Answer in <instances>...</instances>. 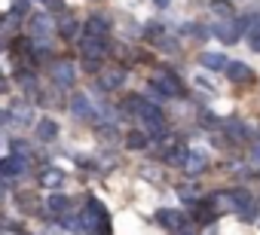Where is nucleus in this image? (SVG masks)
<instances>
[{
    "instance_id": "nucleus-1",
    "label": "nucleus",
    "mask_w": 260,
    "mask_h": 235,
    "mask_svg": "<svg viewBox=\"0 0 260 235\" xmlns=\"http://www.w3.org/2000/svg\"><path fill=\"white\" fill-rule=\"evenodd\" d=\"M251 25V19H223V22H214V37L223 40V43H236L242 37V31Z\"/></svg>"
},
{
    "instance_id": "nucleus-2",
    "label": "nucleus",
    "mask_w": 260,
    "mask_h": 235,
    "mask_svg": "<svg viewBox=\"0 0 260 235\" xmlns=\"http://www.w3.org/2000/svg\"><path fill=\"white\" fill-rule=\"evenodd\" d=\"M226 208H233V211H236V214H242L245 220H248V217H251V214L257 211L254 199H251V195H248L245 189H233V192L226 195Z\"/></svg>"
},
{
    "instance_id": "nucleus-3",
    "label": "nucleus",
    "mask_w": 260,
    "mask_h": 235,
    "mask_svg": "<svg viewBox=\"0 0 260 235\" xmlns=\"http://www.w3.org/2000/svg\"><path fill=\"white\" fill-rule=\"evenodd\" d=\"M150 83H153V86H156V89H159L166 98H178V95H184V86H181V80H178L175 73H166V70H159V73H156Z\"/></svg>"
},
{
    "instance_id": "nucleus-4",
    "label": "nucleus",
    "mask_w": 260,
    "mask_h": 235,
    "mask_svg": "<svg viewBox=\"0 0 260 235\" xmlns=\"http://www.w3.org/2000/svg\"><path fill=\"white\" fill-rule=\"evenodd\" d=\"M28 31H31V37L43 46V43L52 37V19H49V16H34L31 25H28Z\"/></svg>"
},
{
    "instance_id": "nucleus-5",
    "label": "nucleus",
    "mask_w": 260,
    "mask_h": 235,
    "mask_svg": "<svg viewBox=\"0 0 260 235\" xmlns=\"http://www.w3.org/2000/svg\"><path fill=\"white\" fill-rule=\"evenodd\" d=\"M80 52L89 58V61H101L104 58V52H107V46H104V40L101 37H83V43H80Z\"/></svg>"
},
{
    "instance_id": "nucleus-6",
    "label": "nucleus",
    "mask_w": 260,
    "mask_h": 235,
    "mask_svg": "<svg viewBox=\"0 0 260 235\" xmlns=\"http://www.w3.org/2000/svg\"><path fill=\"white\" fill-rule=\"evenodd\" d=\"M52 80H55L58 86H71V83L77 80L74 61H55V64H52Z\"/></svg>"
},
{
    "instance_id": "nucleus-7",
    "label": "nucleus",
    "mask_w": 260,
    "mask_h": 235,
    "mask_svg": "<svg viewBox=\"0 0 260 235\" xmlns=\"http://www.w3.org/2000/svg\"><path fill=\"white\" fill-rule=\"evenodd\" d=\"M223 73H226V80H233V83H251V80H254V70H251L248 64H242V61H226Z\"/></svg>"
},
{
    "instance_id": "nucleus-8",
    "label": "nucleus",
    "mask_w": 260,
    "mask_h": 235,
    "mask_svg": "<svg viewBox=\"0 0 260 235\" xmlns=\"http://www.w3.org/2000/svg\"><path fill=\"white\" fill-rule=\"evenodd\" d=\"M71 113L77 116V120H92V116H95V107L89 104V95H74L71 98Z\"/></svg>"
},
{
    "instance_id": "nucleus-9",
    "label": "nucleus",
    "mask_w": 260,
    "mask_h": 235,
    "mask_svg": "<svg viewBox=\"0 0 260 235\" xmlns=\"http://www.w3.org/2000/svg\"><path fill=\"white\" fill-rule=\"evenodd\" d=\"M223 135H226V138H233L236 144H242V141H248L251 129H248L242 120H223Z\"/></svg>"
},
{
    "instance_id": "nucleus-10",
    "label": "nucleus",
    "mask_w": 260,
    "mask_h": 235,
    "mask_svg": "<svg viewBox=\"0 0 260 235\" xmlns=\"http://www.w3.org/2000/svg\"><path fill=\"white\" fill-rule=\"evenodd\" d=\"M156 223L166 226V229L181 232V229H184V214H181V211H172V208H162V211L156 214Z\"/></svg>"
},
{
    "instance_id": "nucleus-11",
    "label": "nucleus",
    "mask_w": 260,
    "mask_h": 235,
    "mask_svg": "<svg viewBox=\"0 0 260 235\" xmlns=\"http://www.w3.org/2000/svg\"><path fill=\"white\" fill-rule=\"evenodd\" d=\"M25 168H28L25 156H7V159H0V174H7V177H19Z\"/></svg>"
},
{
    "instance_id": "nucleus-12",
    "label": "nucleus",
    "mask_w": 260,
    "mask_h": 235,
    "mask_svg": "<svg viewBox=\"0 0 260 235\" xmlns=\"http://www.w3.org/2000/svg\"><path fill=\"white\" fill-rule=\"evenodd\" d=\"M122 83H125V70H101L98 86H101L104 92H113V89H119Z\"/></svg>"
},
{
    "instance_id": "nucleus-13",
    "label": "nucleus",
    "mask_w": 260,
    "mask_h": 235,
    "mask_svg": "<svg viewBox=\"0 0 260 235\" xmlns=\"http://www.w3.org/2000/svg\"><path fill=\"white\" fill-rule=\"evenodd\" d=\"M205 165H208L205 153H187V159H184L187 174H202V171H205Z\"/></svg>"
},
{
    "instance_id": "nucleus-14",
    "label": "nucleus",
    "mask_w": 260,
    "mask_h": 235,
    "mask_svg": "<svg viewBox=\"0 0 260 235\" xmlns=\"http://www.w3.org/2000/svg\"><path fill=\"white\" fill-rule=\"evenodd\" d=\"M110 31V22L104 19V16H92L89 22H86V34L89 37H101V34H107Z\"/></svg>"
},
{
    "instance_id": "nucleus-15",
    "label": "nucleus",
    "mask_w": 260,
    "mask_h": 235,
    "mask_svg": "<svg viewBox=\"0 0 260 235\" xmlns=\"http://www.w3.org/2000/svg\"><path fill=\"white\" fill-rule=\"evenodd\" d=\"M199 64L208 67V70H223V67H226V58L217 55V52H202V55H199Z\"/></svg>"
},
{
    "instance_id": "nucleus-16",
    "label": "nucleus",
    "mask_w": 260,
    "mask_h": 235,
    "mask_svg": "<svg viewBox=\"0 0 260 235\" xmlns=\"http://www.w3.org/2000/svg\"><path fill=\"white\" fill-rule=\"evenodd\" d=\"M55 135H58V123L55 120H40L37 123V138L40 141H52Z\"/></svg>"
},
{
    "instance_id": "nucleus-17",
    "label": "nucleus",
    "mask_w": 260,
    "mask_h": 235,
    "mask_svg": "<svg viewBox=\"0 0 260 235\" xmlns=\"http://www.w3.org/2000/svg\"><path fill=\"white\" fill-rule=\"evenodd\" d=\"M147 144H150V138L144 132H125V147L128 150H144Z\"/></svg>"
},
{
    "instance_id": "nucleus-18",
    "label": "nucleus",
    "mask_w": 260,
    "mask_h": 235,
    "mask_svg": "<svg viewBox=\"0 0 260 235\" xmlns=\"http://www.w3.org/2000/svg\"><path fill=\"white\" fill-rule=\"evenodd\" d=\"M40 183H43L46 189H55V186H61V183H64V174H61L58 168H49V171H43V174H40Z\"/></svg>"
},
{
    "instance_id": "nucleus-19",
    "label": "nucleus",
    "mask_w": 260,
    "mask_h": 235,
    "mask_svg": "<svg viewBox=\"0 0 260 235\" xmlns=\"http://www.w3.org/2000/svg\"><path fill=\"white\" fill-rule=\"evenodd\" d=\"M245 34H248V46H251L254 52H260V16L251 19V25L245 28Z\"/></svg>"
},
{
    "instance_id": "nucleus-20",
    "label": "nucleus",
    "mask_w": 260,
    "mask_h": 235,
    "mask_svg": "<svg viewBox=\"0 0 260 235\" xmlns=\"http://www.w3.org/2000/svg\"><path fill=\"white\" fill-rule=\"evenodd\" d=\"M68 208H71V202H68L64 195H58V192H52V195H49V211H52V217L68 214Z\"/></svg>"
},
{
    "instance_id": "nucleus-21",
    "label": "nucleus",
    "mask_w": 260,
    "mask_h": 235,
    "mask_svg": "<svg viewBox=\"0 0 260 235\" xmlns=\"http://www.w3.org/2000/svg\"><path fill=\"white\" fill-rule=\"evenodd\" d=\"M214 214H217V202H202V205L196 208V220H199V223H211Z\"/></svg>"
},
{
    "instance_id": "nucleus-22",
    "label": "nucleus",
    "mask_w": 260,
    "mask_h": 235,
    "mask_svg": "<svg viewBox=\"0 0 260 235\" xmlns=\"http://www.w3.org/2000/svg\"><path fill=\"white\" fill-rule=\"evenodd\" d=\"M10 116H13L16 123H28V120H31V107H28L25 101H16L13 110H10Z\"/></svg>"
},
{
    "instance_id": "nucleus-23",
    "label": "nucleus",
    "mask_w": 260,
    "mask_h": 235,
    "mask_svg": "<svg viewBox=\"0 0 260 235\" xmlns=\"http://www.w3.org/2000/svg\"><path fill=\"white\" fill-rule=\"evenodd\" d=\"M58 34H61L64 40H74V37H77V19L64 16V19L58 22Z\"/></svg>"
},
{
    "instance_id": "nucleus-24",
    "label": "nucleus",
    "mask_w": 260,
    "mask_h": 235,
    "mask_svg": "<svg viewBox=\"0 0 260 235\" xmlns=\"http://www.w3.org/2000/svg\"><path fill=\"white\" fill-rule=\"evenodd\" d=\"M187 153H190V150H184V147H172V150L166 153V162H169V165H184Z\"/></svg>"
},
{
    "instance_id": "nucleus-25",
    "label": "nucleus",
    "mask_w": 260,
    "mask_h": 235,
    "mask_svg": "<svg viewBox=\"0 0 260 235\" xmlns=\"http://www.w3.org/2000/svg\"><path fill=\"white\" fill-rule=\"evenodd\" d=\"M19 19H22V13H16V10L7 13L4 19H0V31H16L19 28Z\"/></svg>"
},
{
    "instance_id": "nucleus-26",
    "label": "nucleus",
    "mask_w": 260,
    "mask_h": 235,
    "mask_svg": "<svg viewBox=\"0 0 260 235\" xmlns=\"http://www.w3.org/2000/svg\"><path fill=\"white\" fill-rule=\"evenodd\" d=\"M211 13H214V16H223V19H233V7L226 4V0H214V4H211Z\"/></svg>"
},
{
    "instance_id": "nucleus-27",
    "label": "nucleus",
    "mask_w": 260,
    "mask_h": 235,
    "mask_svg": "<svg viewBox=\"0 0 260 235\" xmlns=\"http://www.w3.org/2000/svg\"><path fill=\"white\" fill-rule=\"evenodd\" d=\"M156 40H159V49H166V52H175V49H178V40H172V37H162V34H159Z\"/></svg>"
},
{
    "instance_id": "nucleus-28",
    "label": "nucleus",
    "mask_w": 260,
    "mask_h": 235,
    "mask_svg": "<svg viewBox=\"0 0 260 235\" xmlns=\"http://www.w3.org/2000/svg\"><path fill=\"white\" fill-rule=\"evenodd\" d=\"M251 156H254V159H257V162H260V144H257V147H254V150H251Z\"/></svg>"
},
{
    "instance_id": "nucleus-29",
    "label": "nucleus",
    "mask_w": 260,
    "mask_h": 235,
    "mask_svg": "<svg viewBox=\"0 0 260 235\" xmlns=\"http://www.w3.org/2000/svg\"><path fill=\"white\" fill-rule=\"evenodd\" d=\"M153 4H156V7H169V4H172V0H153Z\"/></svg>"
},
{
    "instance_id": "nucleus-30",
    "label": "nucleus",
    "mask_w": 260,
    "mask_h": 235,
    "mask_svg": "<svg viewBox=\"0 0 260 235\" xmlns=\"http://www.w3.org/2000/svg\"><path fill=\"white\" fill-rule=\"evenodd\" d=\"M0 92H7V83H4V80H0Z\"/></svg>"
},
{
    "instance_id": "nucleus-31",
    "label": "nucleus",
    "mask_w": 260,
    "mask_h": 235,
    "mask_svg": "<svg viewBox=\"0 0 260 235\" xmlns=\"http://www.w3.org/2000/svg\"><path fill=\"white\" fill-rule=\"evenodd\" d=\"M0 52H4V37H0Z\"/></svg>"
},
{
    "instance_id": "nucleus-32",
    "label": "nucleus",
    "mask_w": 260,
    "mask_h": 235,
    "mask_svg": "<svg viewBox=\"0 0 260 235\" xmlns=\"http://www.w3.org/2000/svg\"><path fill=\"white\" fill-rule=\"evenodd\" d=\"M0 202H4V189H0Z\"/></svg>"
},
{
    "instance_id": "nucleus-33",
    "label": "nucleus",
    "mask_w": 260,
    "mask_h": 235,
    "mask_svg": "<svg viewBox=\"0 0 260 235\" xmlns=\"http://www.w3.org/2000/svg\"><path fill=\"white\" fill-rule=\"evenodd\" d=\"M43 4H49V0H43Z\"/></svg>"
}]
</instances>
